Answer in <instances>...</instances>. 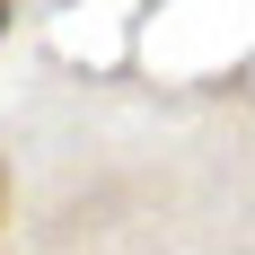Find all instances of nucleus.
Here are the masks:
<instances>
[{
  "label": "nucleus",
  "instance_id": "obj_1",
  "mask_svg": "<svg viewBox=\"0 0 255 255\" xmlns=\"http://www.w3.org/2000/svg\"><path fill=\"white\" fill-rule=\"evenodd\" d=\"M0 26H9V0H0Z\"/></svg>",
  "mask_w": 255,
  "mask_h": 255
}]
</instances>
